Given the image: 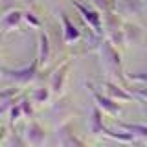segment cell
<instances>
[{"mask_svg": "<svg viewBox=\"0 0 147 147\" xmlns=\"http://www.w3.org/2000/svg\"><path fill=\"white\" fill-rule=\"evenodd\" d=\"M98 50H99V59H101V66L103 70L107 72L109 77L112 79H119L125 88H129V79L123 76V63H121V53H119L118 46L112 44L107 37H101L99 44H98Z\"/></svg>", "mask_w": 147, "mask_h": 147, "instance_id": "cell-1", "label": "cell"}, {"mask_svg": "<svg viewBox=\"0 0 147 147\" xmlns=\"http://www.w3.org/2000/svg\"><path fill=\"white\" fill-rule=\"evenodd\" d=\"M39 72H40V64H39V59H37V57L28 64V66L17 68V70H11V68H7V66H2V77H4V79L13 81L18 86L31 85V83L39 77Z\"/></svg>", "mask_w": 147, "mask_h": 147, "instance_id": "cell-2", "label": "cell"}, {"mask_svg": "<svg viewBox=\"0 0 147 147\" xmlns=\"http://www.w3.org/2000/svg\"><path fill=\"white\" fill-rule=\"evenodd\" d=\"M72 4L77 9V13L81 15L83 22L92 30V33L98 35V37H105V33H103V15H101L99 9L94 7V6H88V4L77 2V0H74Z\"/></svg>", "mask_w": 147, "mask_h": 147, "instance_id": "cell-3", "label": "cell"}, {"mask_svg": "<svg viewBox=\"0 0 147 147\" xmlns=\"http://www.w3.org/2000/svg\"><path fill=\"white\" fill-rule=\"evenodd\" d=\"M103 33L112 44L125 46V39H123V22H121V18H119L118 11L103 13Z\"/></svg>", "mask_w": 147, "mask_h": 147, "instance_id": "cell-4", "label": "cell"}, {"mask_svg": "<svg viewBox=\"0 0 147 147\" xmlns=\"http://www.w3.org/2000/svg\"><path fill=\"white\" fill-rule=\"evenodd\" d=\"M86 88L90 90V94H92V99H94V103L98 105V107L103 110L105 114H109V116H112V118H118L119 116V112H121V107H119V101L116 99H112V98H109L105 92H99L98 88H96L92 83H86Z\"/></svg>", "mask_w": 147, "mask_h": 147, "instance_id": "cell-5", "label": "cell"}, {"mask_svg": "<svg viewBox=\"0 0 147 147\" xmlns=\"http://www.w3.org/2000/svg\"><path fill=\"white\" fill-rule=\"evenodd\" d=\"M72 59L74 57H66L64 63H61L55 72L52 74L50 77V88H52V94L55 98H61L64 94V88H66V79H68V72H70V66H72Z\"/></svg>", "mask_w": 147, "mask_h": 147, "instance_id": "cell-6", "label": "cell"}, {"mask_svg": "<svg viewBox=\"0 0 147 147\" xmlns=\"http://www.w3.org/2000/svg\"><path fill=\"white\" fill-rule=\"evenodd\" d=\"M101 88H103V92L109 96V98L116 99L119 103H131V101H134V98H136V96L129 88H125L121 83H116L112 79H105L101 83Z\"/></svg>", "mask_w": 147, "mask_h": 147, "instance_id": "cell-7", "label": "cell"}, {"mask_svg": "<svg viewBox=\"0 0 147 147\" xmlns=\"http://www.w3.org/2000/svg\"><path fill=\"white\" fill-rule=\"evenodd\" d=\"M22 136H24L28 145L40 147V145H44V142H46V129L40 125L37 119L31 118L30 121L26 123V129H24V132H22Z\"/></svg>", "mask_w": 147, "mask_h": 147, "instance_id": "cell-8", "label": "cell"}, {"mask_svg": "<svg viewBox=\"0 0 147 147\" xmlns=\"http://www.w3.org/2000/svg\"><path fill=\"white\" fill-rule=\"evenodd\" d=\"M59 18H61V24H63V42L72 46L77 44L81 40V30L74 24V20L68 17V13L64 9H59Z\"/></svg>", "mask_w": 147, "mask_h": 147, "instance_id": "cell-9", "label": "cell"}, {"mask_svg": "<svg viewBox=\"0 0 147 147\" xmlns=\"http://www.w3.org/2000/svg\"><path fill=\"white\" fill-rule=\"evenodd\" d=\"M57 142L64 147H81V145H85V140L76 134L70 119L57 127Z\"/></svg>", "mask_w": 147, "mask_h": 147, "instance_id": "cell-10", "label": "cell"}, {"mask_svg": "<svg viewBox=\"0 0 147 147\" xmlns=\"http://www.w3.org/2000/svg\"><path fill=\"white\" fill-rule=\"evenodd\" d=\"M18 86V85H17ZM17 86H11V88H4L2 92H0V116L6 118L9 109L13 107L15 103H18L22 98L20 94V88H17Z\"/></svg>", "mask_w": 147, "mask_h": 147, "instance_id": "cell-11", "label": "cell"}, {"mask_svg": "<svg viewBox=\"0 0 147 147\" xmlns=\"http://www.w3.org/2000/svg\"><path fill=\"white\" fill-rule=\"evenodd\" d=\"M37 59H39L40 70L46 68L52 61V42H50V37L40 31L39 33V44H37Z\"/></svg>", "mask_w": 147, "mask_h": 147, "instance_id": "cell-12", "label": "cell"}, {"mask_svg": "<svg viewBox=\"0 0 147 147\" xmlns=\"http://www.w3.org/2000/svg\"><path fill=\"white\" fill-rule=\"evenodd\" d=\"M24 22V11H20V9H11V11H6L2 15V33L6 35L9 31L17 30L18 26Z\"/></svg>", "mask_w": 147, "mask_h": 147, "instance_id": "cell-13", "label": "cell"}, {"mask_svg": "<svg viewBox=\"0 0 147 147\" xmlns=\"http://www.w3.org/2000/svg\"><path fill=\"white\" fill-rule=\"evenodd\" d=\"M116 11L119 15H140L145 11L142 0H116Z\"/></svg>", "mask_w": 147, "mask_h": 147, "instance_id": "cell-14", "label": "cell"}, {"mask_svg": "<svg viewBox=\"0 0 147 147\" xmlns=\"http://www.w3.org/2000/svg\"><path fill=\"white\" fill-rule=\"evenodd\" d=\"M103 114L105 112L94 103L92 112H90V132L94 136H103V132L107 131V125H105V121H103Z\"/></svg>", "mask_w": 147, "mask_h": 147, "instance_id": "cell-15", "label": "cell"}, {"mask_svg": "<svg viewBox=\"0 0 147 147\" xmlns=\"http://www.w3.org/2000/svg\"><path fill=\"white\" fill-rule=\"evenodd\" d=\"M123 39H125V46L136 44L142 39V28L134 22H123Z\"/></svg>", "mask_w": 147, "mask_h": 147, "instance_id": "cell-16", "label": "cell"}, {"mask_svg": "<svg viewBox=\"0 0 147 147\" xmlns=\"http://www.w3.org/2000/svg\"><path fill=\"white\" fill-rule=\"evenodd\" d=\"M118 127L129 131L132 136L136 138V140L147 142V123H123V121H119Z\"/></svg>", "mask_w": 147, "mask_h": 147, "instance_id": "cell-17", "label": "cell"}, {"mask_svg": "<svg viewBox=\"0 0 147 147\" xmlns=\"http://www.w3.org/2000/svg\"><path fill=\"white\" fill-rule=\"evenodd\" d=\"M50 96H52V88L50 86H37V88L31 90L30 98L33 99L35 105H46L50 101Z\"/></svg>", "mask_w": 147, "mask_h": 147, "instance_id": "cell-18", "label": "cell"}, {"mask_svg": "<svg viewBox=\"0 0 147 147\" xmlns=\"http://www.w3.org/2000/svg\"><path fill=\"white\" fill-rule=\"evenodd\" d=\"M20 118H24V110H22V105H20V101H18V103H15L11 109H9V112H7L9 127L13 129L18 121H20Z\"/></svg>", "mask_w": 147, "mask_h": 147, "instance_id": "cell-19", "label": "cell"}, {"mask_svg": "<svg viewBox=\"0 0 147 147\" xmlns=\"http://www.w3.org/2000/svg\"><path fill=\"white\" fill-rule=\"evenodd\" d=\"M24 22L30 28H33V30H40V28H42V20L37 17V13L33 11V7L24 9Z\"/></svg>", "mask_w": 147, "mask_h": 147, "instance_id": "cell-20", "label": "cell"}, {"mask_svg": "<svg viewBox=\"0 0 147 147\" xmlns=\"http://www.w3.org/2000/svg\"><path fill=\"white\" fill-rule=\"evenodd\" d=\"M92 6L98 7L101 13L107 11H116V0H90Z\"/></svg>", "mask_w": 147, "mask_h": 147, "instance_id": "cell-21", "label": "cell"}, {"mask_svg": "<svg viewBox=\"0 0 147 147\" xmlns=\"http://www.w3.org/2000/svg\"><path fill=\"white\" fill-rule=\"evenodd\" d=\"M20 105H22V110H24V118H28V119L33 118V114H35L33 99H31L30 96H22V98H20Z\"/></svg>", "mask_w": 147, "mask_h": 147, "instance_id": "cell-22", "label": "cell"}, {"mask_svg": "<svg viewBox=\"0 0 147 147\" xmlns=\"http://www.w3.org/2000/svg\"><path fill=\"white\" fill-rule=\"evenodd\" d=\"M127 79L132 81V83H144V85L147 86V72L145 74H129Z\"/></svg>", "mask_w": 147, "mask_h": 147, "instance_id": "cell-23", "label": "cell"}, {"mask_svg": "<svg viewBox=\"0 0 147 147\" xmlns=\"http://www.w3.org/2000/svg\"><path fill=\"white\" fill-rule=\"evenodd\" d=\"M22 4H26L28 7H33V4H35V0H20Z\"/></svg>", "mask_w": 147, "mask_h": 147, "instance_id": "cell-24", "label": "cell"}, {"mask_svg": "<svg viewBox=\"0 0 147 147\" xmlns=\"http://www.w3.org/2000/svg\"><path fill=\"white\" fill-rule=\"evenodd\" d=\"M142 2H144V6H145V11H147V0H142Z\"/></svg>", "mask_w": 147, "mask_h": 147, "instance_id": "cell-25", "label": "cell"}, {"mask_svg": "<svg viewBox=\"0 0 147 147\" xmlns=\"http://www.w3.org/2000/svg\"><path fill=\"white\" fill-rule=\"evenodd\" d=\"M145 114H147V107H145Z\"/></svg>", "mask_w": 147, "mask_h": 147, "instance_id": "cell-26", "label": "cell"}]
</instances>
